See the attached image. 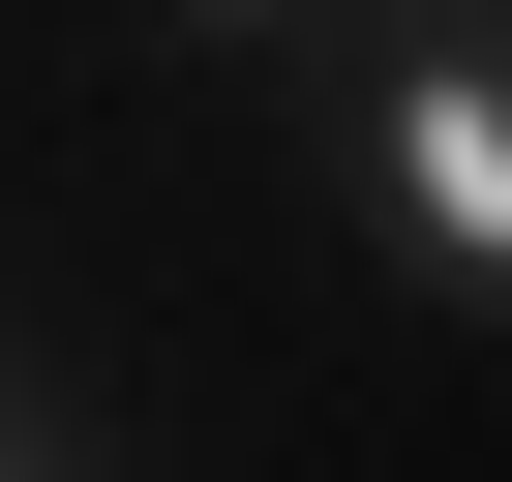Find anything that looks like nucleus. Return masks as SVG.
<instances>
[{
  "mask_svg": "<svg viewBox=\"0 0 512 482\" xmlns=\"http://www.w3.org/2000/svg\"><path fill=\"white\" fill-rule=\"evenodd\" d=\"M392 211L452 241V272H512V61H422L392 91Z\"/></svg>",
  "mask_w": 512,
  "mask_h": 482,
  "instance_id": "1",
  "label": "nucleus"
}]
</instances>
